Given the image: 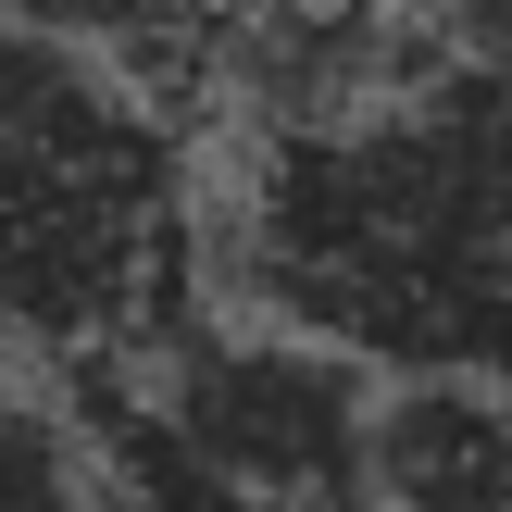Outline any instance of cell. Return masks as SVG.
Here are the masks:
<instances>
[{
    "mask_svg": "<svg viewBox=\"0 0 512 512\" xmlns=\"http://www.w3.org/2000/svg\"><path fill=\"white\" fill-rule=\"evenodd\" d=\"M263 325L363 375H512V63L438 50L325 113H263L225 213Z\"/></svg>",
    "mask_w": 512,
    "mask_h": 512,
    "instance_id": "6da1fadb",
    "label": "cell"
},
{
    "mask_svg": "<svg viewBox=\"0 0 512 512\" xmlns=\"http://www.w3.org/2000/svg\"><path fill=\"white\" fill-rule=\"evenodd\" d=\"M188 288L163 88L0 13V363H138Z\"/></svg>",
    "mask_w": 512,
    "mask_h": 512,
    "instance_id": "7a4b0ae2",
    "label": "cell"
},
{
    "mask_svg": "<svg viewBox=\"0 0 512 512\" xmlns=\"http://www.w3.org/2000/svg\"><path fill=\"white\" fill-rule=\"evenodd\" d=\"M163 438L225 512H363V425L375 388L350 350L300 325H238V338H175L150 388Z\"/></svg>",
    "mask_w": 512,
    "mask_h": 512,
    "instance_id": "3957f363",
    "label": "cell"
},
{
    "mask_svg": "<svg viewBox=\"0 0 512 512\" xmlns=\"http://www.w3.org/2000/svg\"><path fill=\"white\" fill-rule=\"evenodd\" d=\"M363 500L375 512H512V375H475V363L388 375L363 425Z\"/></svg>",
    "mask_w": 512,
    "mask_h": 512,
    "instance_id": "277c9868",
    "label": "cell"
},
{
    "mask_svg": "<svg viewBox=\"0 0 512 512\" xmlns=\"http://www.w3.org/2000/svg\"><path fill=\"white\" fill-rule=\"evenodd\" d=\"M0 13L50 25V38H88L100 63H125L138 88H188V75L238 63L275 0H0Z\"/></svg>",
    "mask_w": 512,
    "mask_h": 512,
    "instance_id": "5b68a950",
    "label": "cell"
}]
</instances>
